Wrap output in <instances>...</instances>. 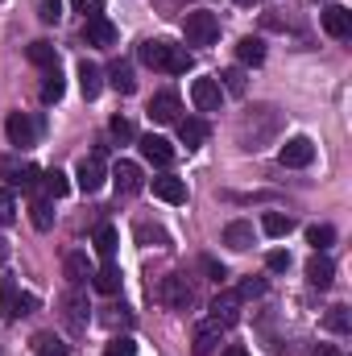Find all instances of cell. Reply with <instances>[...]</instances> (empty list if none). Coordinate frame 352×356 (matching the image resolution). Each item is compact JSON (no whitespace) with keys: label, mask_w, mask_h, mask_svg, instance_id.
Segmentation results:
<instances>
[{"label":"cell","mask_w":352,"mask_h":356,"mask_svg":"<svg viewBox=\"0 0 352 356\" xmlns=\"http://www.w3.org/2000/svg\"><path fill=\"white\" fill-rule=\"evenodd\" d=\"M282 124H286V112H278L273 104H253L237 116V145L245 154H257V149L278 141Z\"/></svg>","instance_id":"1"},{"label":"cell","mask_w":352,"mask_h":356,"mask_svg":"<svg viewBox=\"0 0 352 356\" xmlns=\"http://www.w3.org/2000/svg\"><path fill=\"white\" fill-rule=\"evenodd\" d=\"M137 58H141L145 67L162 71V75H186V71L195 67V58H191L182 46H170V42H162V38L141 42V46H137Z\"/></svg>","instance_id":"2"},{"label":"cell","mask_w":352,"mask_h":356,"mask_svg":"<svg viewBox=\"0 0 352 356\" xmlns=\"http://www.w3.org/2000/svg\"><path fill=\"white\" fill-rule=\"evenodd\" d=\"M150 294H154L166 311H186V307L195 302V286H191L186 273H166L158 286H150Z\"/></svg>","instance_id":"3"},{"label":"cell","mask_w":352,"mask_h":356,"mask_svg":"<svg viewBox=\"0 0 352 356\" xmlns=\"http://www.w3.org/2000/svg\"><path fill=\"white\" fill-rule=\"evenodd\" d=\"M58 315H63V323H67V332H71V336H83V332H88V323H91L88 294H83L79 286H71V290L58 298Z\"/></svg>","instance_id":"4"},{"label":"cell","mask_w":352,"mask_h":356,"mask_svg":"<svg viewBox=\"0 0 352 356\" xmlns=\"http://www.w3.org/2000/svg\"><path fill=\"white\" fill-rule=\"evenodd\" d=\"M182 33H186V46H216L220 21H216V13H207V8H195V13L182 17Z\"/></svg>","instance_id":"5"},{"label":"cell","mask_w":352,"mask_h":356,"mask_svg":"<svg viewBox=\"0 0 352 356\" xmlns=\"http://www.w3.org/2000/svg\"><path fill=\"white\" fill-rule=\"evenodd\" d=\"M33 307H38V298H33V294H21L13 277H4V282H0V319H4V323H13V319L29 315Z\"/></svg>","instance_id":"6"},{"label":"cell","mask_w":352,"mask_h":356,"mask_svg":"<svg viewBox=\"0 0 352 356\" xmlns=\"http://www.w3.org/2000/svg\"><path fill=\"white\" fill-rule=\"evenodd\" d=\"M0 178H4L8 186H17V191L42 186V170H38V166H29V162H21V158H8V154H0Z\"/></svg>","instance_id":"7"},{"label":"cell","mask_w":352,"mask_h":356,"mask_svg":"<svg viewBox=\"0 0 352 356\" xmlns=\"http://www.w3.org/2000/svg\"><path fill=\"white\" fill-rule=\"evenodd\" d=\"M38 133H42V124H38L29 112H13V116L4 120V137H8V145H17V149L38 145Z\"/></svg>","instance_id":"8"},{"label":"cell","mask_w":352,"mask_h":356,"mask_svg":"<svg viewBox=\"0 0 352 356\" xmlns=\"http://www.w3.org/2000/svg\"><path fill=\"white\" fill-rule=\"evenodd\" d=\"M75 182H79V191L83 195H95L104 182H108V170H104V154L95 149L91 158H83L79 166H75Z\"/></svg>","instance_id":"9"},{"label":"cell","mask_w":352,"mask_h":356,"mask_svg":"<svg viewBox=\"0 0 352 356\" xmlns=\"http://www.w3.org/2000/svg\"><path fill=\"white\" fill-rule=\"evenodd\" d=\"M311 158H315V141H311V137H290V141L278 149V162H282V166H290V170L311 166Z\"/></svg>","instance_id":"10"},{"label":"cell","mask_w":352,"mask_h":356,"mask_svg":"<svg viewBox=\"0 0 352 356\" xmlns=\"http://www.w3.org/2000/svg\"><path fill=\"white\" fill-rule=\"evenodd\" d=\"M319 21H323V33H328V38H340V42H344L352 33V13L344 4H328V8L319 13Z\"/></svg>","instance_id":"11"},{"label":"cell","mask_w":352,"mask_h":356,"mask_svg":"<svg viewBox=\"0 0 352 356\" xmlns=\"http://www.w3.org/2000/svg\"><path fill=\"white\" fill-rule=\"evenodd\" d=\"M191 99H195V108H199V112H220L224 91H220L216 79H195V83H191Z\"/></svg>","instance_id":"12"},{"label":"cell","mask_w":352,"mask_h":356,"mask_svg":"<svg viewBox=\"0 0 352 356\" xmlns=\"http://www.w3.org/2000/svg\"><path fill=\"white\" fill-rule=\"evenodd\" d=\"M141 158L154 162V166H170L175 162V145L166 137H158V133H145L141 137Z\"/></svg>","instance_id":"13"},{"label":"cell","mask_w":352,"mask_h":356,"mask_svg":"<svg viewBox=\"0 0 352 356\" xmlns=\"http://www.w3.org/2000/svg\"><path fill=\"white\" fill-rule=\"evenodd\" d=\"M211 319L228 332L237 319H241V298H237V290H224V294H216V302H211Z\"/></svg>","instance_id":"14"},{"label":"cell","mask_w":352,"mask_h":356,"mask_svg":"<svg viewBox=\"0 0 352 356\" xmlns=\"http://www.w3.org/2000/svg\"><path fill=\"white\" fill-rule=\"evenodd\" d=\"M112 182H116V195H137V191L145 186V175H141V166H137V162H116Z\"/></svg>","instance_id":"15"},{"label":"cell","mask_w":352,"mask_h":356,"mask_svg":"<svg viewBox=\"0 0 352 356\" xmlns=\"http://www.w3.org/2000/svg\"><path fill=\"white\" fill-rule=\"evenodd\" d=\"M220 336H224V327H220L216 319H203V323L195 327L191 353H195V356H211V353H216V344H220Z\"/></svg>","instance_id":"16"},{"label":"cell","mask_w":352,"mask_h":356,"mask_svg":"<svg viewBox=\"0 0 352 356\" xmlns=\"http://www.w3.org/2000/svg\"><path fill=\"white\" fill-rule=\"evenodd\" d=\"M83 38H88V46H99V50H108L112 42H116V25L99 13V17H88V25H83Z\"/></svg>","instance_id":"17"},{"label":"cell","mask_w":352,"mask_h":356,"mask_svg":"<svg viewBox=\"0 0 352 356\" xmlns=\"http://www.w3.org/2000/svg\"><path fill=\"white\" fill-rule=\"evenodd\" d=\"M178 112H182V104H178L175 91H158V95L150 99V116H154L158 124H178Z\"/></svg>","instance_id":"18"},{"label":"cell","mask_w":352,"mask_h":356,"mask_svg":"<svg viewBox=\"0 0 352 356\" xmlns=\"http://www.w3.org/2000/svg\"><path fill=\"white\" fill-rule=\"evenodd\" d=\"M253 241H257V232H253V224H249V220H232V224L224 228V245H228V249H237V253L253 249Z\"/></svg>","instance_id":"19"},{"label":"cell","mask_w":352,"mask_h":356,"mask_svg":"<svg viewBox=\"0 0 352 356\" xmlns=\"http://www.w3.org/2000/svg\"><path fill=\"white\" fill-rule=\"evenodd\" d=\"M307 282H311L315 290H328V286L336 282V266H332V257H323V253H315V257L307 261Z\"/></svg>","instance_id":"20"},{"label":"cell","mask_w":352,"mask_h":356,"mask_svg":"<svg viewBox=\"0 0 352 356\" xmlns=\"http://www.w3.org/2000/svg\"><path fill=\"white\" fill-rule=\"evenodd\" d=\"M178 141H182L186 149H199V145L207 141V124L195 120V116H178Z\"/></svg>","instance_id":"21"},{"label":"cell","mask_w":352,"mask_h":356,"mask_svg":"<svg viewBox=\"0 0 352 356\" xmlns=\"http://www.w3.org/2000/svg\"><path fill=\"white\" fill-rule=\"evenodd\" d=\"M108 88L120 91V95H133V91H137V79H133V63H125V58H120V63H112V67H108Z\"/></svg>","instance_id":"22"},{"label":"cell","mask_w":352,"mask_h":356,"mask_svg":"<svg viewBox=\"0 0 352 356\" xmlns=\"http://www.w3.org/2000/svg\"><path fill=\"white\" fill-rule=\"evenodd\" d=\"M154 195L162 203H186V182L175 175H162V178H154Z\"/></svg>","instance_id":"23"},{"label":"cell","mask_w":352,"mask_h":356,"mask_svg":"<svg viewBox=\"0 0 352 356\" xmlns=\"http://www.w3.org/2000/svg\"><path fill=\"white\" fill-rule=\"evenodd\" d=\"M133 236H137V245H145V249H166V245H170V232L158 228V224H145V220L133 228Z\"/></svg>","instance_id":"24"},{"label":"cell","mask_w":352,"mask_h":356,"mask_svg":"<svg viewBox=\"0 0 352 356\" xmlns=\"http://www.w3.org/2000/svg\"><path fill=\"white\" fill-rule=\"evenodd\" d=\"M120 282H125V273H120L116 261H108L99 273H91V286H95L99 294H116V290H120Z\"/></svg>","instance_id":"25"},{"label":"cell","mask_w":352,"mask_h":356,"mask_svg":"<svg viewBox=\"0 0 352 356\" xmlns=\"http://www.w3.org/2000/svg\"><path fill=\"white\" fill-rule=\"evenodd\" d=\"M237 58H241V67H262L265 63V42L262 38H241V42H237Z\"/></svg>","instance_id":"26"},{"label":"cell","mask_w":352,"mask_h":356,"mask_svg":"<svg viewBox=\"0 0 352 356\" xmlns=\"http://www.w3.org/2000/svg\"><path fill=\"white\" fill-rule=\"evenodd\" d=\"M79 88H83V95H88V99H95V95L104 91V71H99L95 63H88V58L79 63Z\"/></svg>","instance_id":"27"},{"label":"cell","mask_w":352,"mask_h":356,"mask_svg":"<svg viewBox=\"0 0 352 356\" xmlns=\"http://www.w3.org/2000/svg\"><path fill=\"white\" fill-rule=\"evenodd\" d=\"M91 245H95V253H99V257H104V266H108V261L116 257V228H112V224H99V228H95V236H91Z\"/></svg>","instance_id":"28"},{"label":"cell","mask_w":352,"mask_h":356,"mask_svg":"<svg viewBox=\"0 0 352 356\" xmlns=\"http://www.w3.org/2000/svg\"><path fill=\"white\" fill-rule=\"evenodd\" d=\"M63 269H67V282H71V286H83V282L91 277L88 253H67V261H63Z\"/></svg>","instance_id":"29"},{"label":"cell","mask_w":352,"mask_h":356,"mask_svg":"<svg viewBox=\"0 0 352 356\" xmlns=\"http://www.w3.org/2000/svg\"><path fill=\"white\" fill-rule=\"evenodd\" d=\"M29 63H38V67H46V71H54L58 67V50L50 46V42H29Z\"/></svg>","instance_id":"30"},{"label":"cell","mask_w":352,"mask_h":356,"mask_svg":"<svg viewBox=\"0 0 352 356\" xmlns=\"http://www.w3.org/2000/svg\"><path fill=\"white\" fill-rule=\"evenodd\" d=\"M262 228H265V236H290V232H294V216H282V211H265Z\"/></svg>","instance_id":"31"},{"label":"cell","mask_w":352,"mask_h":356,"mask_svg":"<svg viewBox=\"0 0 352 356\" xmlns=\"http://www.w3.org/2000/svg\"><path fill=\"white\" fill-rule=\"evenodd\" d=\"M323 327H328V332H336V336H349V332H352L349 307H328V315H323Z\"/></svg>","instance_id":"32"},{"label":"cell","mask_w":352,"mask_h":356,"mask_svg":"<svg viewBox=\"0 0 352 356\" xmlns=\"http://www.w3.org/2000/svg\"><path fill=\"white\" fill-rule=\"evenodd\" d=\"M29 220H33L38 232H46V228L54 224V207H50V199H33V203H29Z\"/></svg>","instance_id":"33"},{"label":"cell","mask_w":352,"mask_h":356,"mask_svg":"<svg viewBox=\"0 0 352 356\" xmlns=\"http://www.w3.org/2000/svg\"><path fill=\"white\" fill-rule=\"evenodd\" d=\"M216 83H220V91H228V95H245V88H249V79H245V71H241V67H228Z\"/></svg>","instance_id":"34"},{"label":"cell","mask_w":352,"mask_h":356,"mask_svg":"<svg viewBox=\"0 0 352 356\" xmlns=\"http://www.w3.org/2000/svg\"><path fill=\"white\" fill-rule=\"evenodd\" d=\"M33 353H38V356H67L71 348H67V344H63L54 332H42V336L33 340Z\"/></svg>","instance_id":"35"},{"label":"cell","mask_w":352,"mask_h":356,"mask_svg":"<svg viewBox=\"0 0 352 356\" xmlns=\"http://www.w3.org/2000/svg\"><path fill=\"white\" fill-rule=\"evenodd\" d=\"M63 91H67V83H63L58 67H54V71H46V79H42V99H46V104H58V99H63Z\"/></svg>","instance_id":"36"},{"label":"cell","mask_w":352,"mask_h":356,"mask_svg":"<svg viewBox=\"0 0 352 356\" xmlns=\"http://www.w3.org/2000/svg\"><path fill=\"white\" fill-rule=\"evenodd\" d=\"M307 241L315 245V253H323V249L336 241V228H332V224H311V228H307Z\"/></svg>","instance_id":"37"},{"label":"cell","mask_w":352,"mask_h":356,"mask_svg":"<svg viewBox=\"0 0 352 356\" xmlns=\"http://www.w3.org/2000/svg\"><path fill=\"white\" fill-rule=\"evenodd\" d=\"M42 186H46V195H50V199H63V195L71 191V182H67L63 170H46V175H42Z\"/></svg>","instance_id":"38"},{"label":"cell","mask_w":352,"mask_h":356,"mask_svg":"<svg viewBox=\"0 0 352 356\" xmlns=\"http://www.w3.org/2000/svg\"><path fill=\"white\" fill-rule=\"evenodd\" d=\"M108 133H112L116 141H133V137H137V133H133V120H129V116H112V120H108Z\"/></svg>","instance_id":"39"},{"label":"cell","mask_w":352,"mask_h":356,"mask_svg":"<svg viewBox=\"0 0 352 356\" xmlns=\"http://www.w3.org/2000/svg\"><path fill=\"white\" fill-rule=\"evenodd\" d=\"M38 17H42L46 25H54V21L63 17V0H38Z\"/></svg>","instance_id":"40"},{"label":"cell","mask_w":352,"mask_h":356,"mask_svg":"<svg viewBox=\"0 0 352 356\" xmlns=\"http://www.w3.org/2000/svg\"><path fill=\"white\" fill-rule=\"evenodd\" d=\"M262 294H265L262 277H245V282H241V290H237V298H241V302H245V298H262Z\"/></svg>","instance_id":"41"},{"label":"cell","mask_w":352,"mask_h":356,"mask_svg":"<svg viewBox=\"0 0 352 356\" xmlns=\"http://www.w3.org/2000/svg\"><path fill=\"white\" fill-rule=\"evenodd\" d=\"M265 266L273 269V273H286V269H290V253H282V249H273V253L265 257Z\"/></svg>","instance_id":"42"},{"label":"cell","mask_w":352,"mask_h":356,"mask_svg":"<svg viewBox=\"0 0 352 356\" xmlns=\"http://www.w3.org/2000/svg\"><path fill=\"white\" fill-rule=\"evenodd\" d=\"M133 353H137V344H133L129 336H120V340L108 344V356H133Z\"/></svg>","instance_id":"43"},{"label":"cell","mask_w":352,"mask_h":356,"mask_svg":"<svg viewBox=\"0 0 352 356\" xmlns=\"http://www.w3.org/2000/svg\"><path fill=\"white\" fill-rule=\"evenodd\" d=\"M75 4V13H83V17H99L104 13V0H71Z\"/></svg>","instance_id":"44"},{"label":"cell","mask_w":352,"mask_h":356,"mask_svg":"<svg viewBox=\"0 0 352 356\" xmlns=\"http://www.w3.org/2000/svg\"><path fill=\"white\" fill-rule=\"evenodd\" d=\"M13 211H17V203H13V195L0 186V224H8V220H13Z\"/></svg>","instance_id":"45"},{"label":"cell","mask_w":352,"mask_h":356,"mask_svg":"<svg viewBox=\"0 0 352 356\" xmlns=\"http://www.w3.org/2000/svg\"><path fill=\"white\" fill-rule=\"evenodd\" d=\"M203 269H207V273H211V277H216V282H224V277H228V269L220 266V261H216V257H203Z\"/></svg>","instance_id":"46"},{"label":"cell","mask_w":352,"mask_h":356,"mask_svg":"<svg viewBox=\"0 0 352 356\" xmlns=\"http://www.w3.org/2000/svg\"><path fill=\"white\" fill-rule=\"evenodd\" d=\"M8 253H13V249H8V241H4V236H0V266H4V261H8Z\"/></svg>","instance_id":"47"},{"label":"cell","mask_w":352,"mask_h":356,"mask_svg":"<svg viewBox=\"0 0 352 356\" xmlns=\"http://www.w3.org/2000/svg\"><path fill=\"white\" fill-rule=\"evenodd\" d=\"M220 356H249V353H245L241 344H232V348H224V353H220Z\"/></svg>","instance_id":"48"},{"label":"cell","mask_w":352,"mask_h":356,"mask_svg":"<svg viewBox=\"0 0 352 356\" xmlns=\"http://www.w3.org/2000/svg\"><path fill=\"white\" fill-rule=\"evenodd\" d=\"M315 356H340V353H336V348H328V344H323V348H319V353H315Z\"/></svg>","instance_id":"49"},{"label":"cell","mask_w":352,"mask_h":356,"mask_svg":"<svg viewBox=\"0 0 352 356\" xmlns=\"http://www.w3.org/2000/svg\"><path fill=\"white\" fill-rule=\"evenodd\" d=\"M158 4H166V8H175V4H182V0H158Z\"/></svg>","instance_id":"50"},{"label":"cell","mask_w":352,"mask_h":356,"mask_svg":"<svg viewBox=\"0 0 352 356\" xmlns=\"http://www.w3.org/2000/svg\"><path fill=\"white\" fill-rule=\"evenodd\" d=\"M237 4H245V8H253V4H257V0H237Z\"/></svg>","instance_id":"51"}]
</instances>
